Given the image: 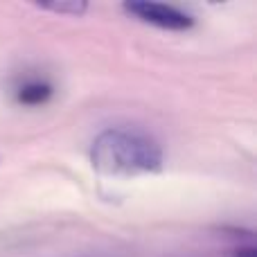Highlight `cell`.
<instances>
[{
    "label": "cell",
    "instance_id": "cell-3",
    "mask_svg": "<svg viewBox=\"0 0 257 257\" xmlns=\"http://www.w3.org/2000/svg\"><path fill=\"white\" fill-rule=\"evenodd\" d=\"M50 97H52V86L48 81H27L16 93V102L23 106H41Z\"/></svg>",
    "mask_w": 257,
    "mask_h": 257
},
{
    "label": "cell",
    "instance_id": "cell-2",
    "mask_svg": "<svg viewBox=\"0 0 257 257\" xmlns=\"http://www.w3.org/2000/svg\"><path fill=\"white\" fill-rule=\"evenodd\" d=\"M122 9L133 16L136 21L147 23V25L160 27V30L169 32H185L194 25V18L187 12H181L178 7L163 3H149V0H133V3H124Z\"/></svg>",
    "mask_w": 257,
    "mask_h": 257
},
{
    "label": "cell",
    "instance_id": "cell-5",
    "mask_svg": "<svg viewBox=\"0 0 257 257\" xmlns=\"http://www.w3.org/2000/svg\"><path fill=\"white\" fill-rule=\"evenodd\" d=\"M232 257H257L253 246H239L237 250H232Z\"/></svg>",
    "mask_w": 257,
    "mask_h": 257
},
{
    "label": "cell",
    "instance_id": "cell-4",
    "mask_svg": "<svg viewBox=\"0 0 257 257\" xmlns=\"http://www.w3.org/2000/svg\"><path fill=\"white\" fill-rule=\"evenodd\" d=\"M41 12H52V14H59V16H84L88 12V5L86 3H52V5H36Z\"/></svg>",
    "mask_w": 257,
    "mask_h": 257
},
{
    "label": "cell",
    "instance_id": "cell-1",
    "mask_svg": "<svg viewBox=\"0 0 257 257\" xmlns=\"http://www.w3.org/2000/svg\"><path fill=\"white\" fill-rule=\"evenodd\" d=\"M163 149L154 138L128 128H106L90 145V165L111 178H136L163 169Z\"/></svg>",
    "mask_w": 257,
    "mask_h": 257
}]
</instances>
